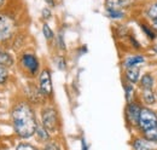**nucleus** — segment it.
I'll use <instances>...</instances> for the list:
<instances>
[{
    "mask_svg": "<svg viewBox=\"0 0 157 150\" xmlns=\"http://www.w3.org/2000/svg\"><path fill=\"white\" fill-rule=\"evenodd\" d=\"M56 64L59 70H65L67 69V61L63 56H58L56 58Z\"/></svg>",
    "mask_w": 157,
    "mask_h": 150,
    "instance_id": "obj_26",
    "label": "nucleus"
},
{
    "mask_svg": "<svg viewBox=\"0 0 157 150\" xmlns=\"http://www.w3.org/2000/svg\"><path fill=\"white\" fill-rule=\"evenodd\" d=\"M140 76H141V67H133L124 69V81L132 85H137Z\"/></svg>",
    "mask_w": 157,
    "mask_h": 150,
    "instance_id": "obj_13",
    "label": "nucleus"
},
{
    "mask_svg": "<svg viewBox=\"0 0 157 150\" xmlns=\"http://www.w3.org/2000/svg\"><path fill=\"white\" fill-rule=\"evenodd\" d=\"M41 150H64V148H63V144L57 139H51L50 142L44 144Z\"/></svg>",
    "mask_w": 157,
    "mask_h": 150,
    "instance_id": "obj_21",
    "label": "nucleus"
},
{
    "mask_svg": "<svg viewBox=\"0 0 157 150\" xmlns=\"http://www.w3.org/2000/svg\"><path fill=\"white\" fill-rule=\"evenodd\" d=\"M41 16H42V19L48 21V19L52 17V12H51V10H50L48 7H45V9H42V11H41Z\"/></svg>",
    "mask_w": 157,
    "mask_h": 150,
    "instance_id": "obj_28",
    "label": "nucleus"
},
{
    "mask_svg": "<svg viewBox=\"0 0 157 150\" xmlns=\"http://www.w3.org/2000/svg\"><path fill=\"white\" fill-rule=\"evenodd\" d=\"M123 90H124V98H126L127 103H131V102L139 99V94L137 93L134 85H132L127 81H123Z\"/></svg>",
    "mask_w": 157,
    "mask_h": 150,
    "instance_id": "obj_15",
    "label": "nucleus"
},
{
    "mask_svg": "<svg viewBox=\"0 0 157 150\" xmlns=\"http://www.w3.org/2000/svg\"><path fill=\"white\" fill-rule=\"evenodd\" d=\"M45 1H46L47 5H50V6H52V7L56 6V1H55V0H45Z\"/></svg>",
    "mask_w": 157,
    "mask_h": 150,
    "instance_id": "obj_30",
    "label": "nucleus"
},
{
    "mask_svg": "<svg viewBox=\"0 0 157 150\" xmlns=\"http://www.w3.org/2000/svg\"><path fill=\"white\" fill-rule=\"evenodd\" d=\"M4 4H5V0H0V9L4 6Z\"/></svg>",
    "mask_w": 157,
    "mask_h": 150,
    "instance_id": "obj_32",
    "label": "nucleus"
},
{
    "mask_svg": "<svg viewBox=\"0 0 157 150\" xmlns=\"http://www.w3.org/2000/svg\"><path fill=\"white\" fill-rule=\"evenodd\" d=\"M35 138H36V140L41 143V144H46L47 142H50L51 139H52V136L50 134V132L47 131L41 124L39 122V125H38V127H36V131H35Z\"/></svg>",
    "mask_w": 157,
    "mask_h": 150,
    "instance_id": "obj_16",
    "label": "nucleus"
},
{
    "mask_svg": "<svg viewBox=\"0 0 157 150\" xmlns=\"http://www.w3.org/2000/svg\"><path fill=\"white\" fill-rule=\"evenodd\" d=\"M150 51H151L155 56H157V39L152 42V45L150 46Z\"/></svg>",
    "mask_w": 157,
    "mask_h": 150,
    "instance_id": "obj_29",
    "label": "nucleus"
},
{
    "mask_svg": "<svg viewBox=\"0 0 157 150\" xmlns=\"http://www.w3.org/2000/svg\"><path fill=\"white\" fill-rule=\"evenodd\" d=\"M141 107H143V104L140 103L139 99L126 104V108H124V119H126L127 126L129 128H132V130H137L138 120H139V115H140Z\"/></svg>",
    "mask_w": 157,
    "mask_h": 150,
    "instance_id": "obj_5",
    "label": "nucleus"
},
{
    "mask_svg": "<svg viewBox=\"0 0 157 150\" xmlns=\"http://www.w3.org/2000/svg\"><path fill=\"white\" fill-rule=\"evenodd\" d=\"M106 16L111 19H123L126 18V12L123 10H116V9H105Z\"/></svg>",
    "mask_w": 157,
    "mask_h": 150,
    "instance_id": "obj_19",
    "label": "nucleus"
},
{
    "mask_svg": "<svg viewBox=\"0 0 157 150\" xmlns=\"http://www.w3.org/2000/svg\"><path fill=\"white\" fill-rule=\"evenodd\" d=\"M134 0H105V9H116V10H123L129 7Z\"/></svg>",
    "mask_w": 157,
    "mask_h": 150,
    "instance_id": "obj_14",
    "label": "nucleus"
},
{
    "mask_svg": "<svg viewBox=\"0 0 157 150\" xmlns=\"http://www.w3.org/2000/svg\"><path fill=\"white\" fill-rule=\"evenodd\" d=\"M40 124L50 132V134H57L60 130V117L58 110L52 104H44L40 109Z\"/></svg>",
    "mask_w": 157,
    "mask_h": 150,
    "instance_id": "obj_2",
    "label": "nucleus"
},
{
    "mask_svg": "<svg viewBox=\"0 0 157 150\" xmlns=\"http://www.w3.org/2000/svg\"><path fill=\"white\" fill-rule=\"evenodd\" d=\"M11 121L13 131L21 139L32 138L39 125L35 109L28 101H21L11 109Z\"/></svg>",
    "mask_w": 157,
    "mask_h": 150,
    "instance_id": "obj_1",
    "label": "nucleus"
},
{
    "mask_svg": "<svg viewBox=\"0 0 157 150\" xmlns=\"http://www.w3.org/2000/svg\"><path fill=\"white\" fill-rule=\"evenodd\" d=\"M20 64L29 76L35 77L36 75H39L40 61L35 53H33V52H24V53H22V56L20 58Z\"/></svg>",
    "mask_w": 157,
    "mask_h": 150,
    "instance_id": "obj_4",
    "label": "nucleus"
},
{
    "mask_svg": "<svg viewBox=\"0 0 157 150\" xmlns=\"http://www.w3.org/2000/svg\"><path fill=\"white\" fill-rule=\"evenodd\" d=\"M16 150H40L36 145L32 144V143H27V142H22L20 143L17 147H16Z\"/></svg>",
    "mask_w": 157,
    "mask_h": 150,
    "instance_id": "obj_25",
    "label": "nucleus"
},
{
    "mask_svg": "<svg viewBox=\"0 0 157 150\" xmlns=\"http://www.w3.org/2000/svg\"><path fill=\"white\" fill-rule=\"evenodd\" d=\"M151 23V26H152V28L155 29V32L157 33V22H150Z\"/></svg>",
    "mask_w": 157,
    "mask_h": 150,
    "instance_id": "obj_31",
    "label": "nucleus"
},
{
    "mask_svg": "<svg viewBox=\"0 0 157 150\" xmlns=\"http://www.w3.org/2000/svg\"><path fill=\"white\" fill-rule=\"evenodd\" d=\"M155 125H157V112L154 110L152 108H150V107L143 105L141 110H140L138 126L136 131L138 132V134H143L144 132L152 128Z\"/></svg>",
    "mask_w": 157,
    "mask_h": 150,
    "instance_id": "obj_3",
    "label": "nucleus"
},
{
    "mask_svg": "<svg viewBox=\"0 0 157 150\" xmlns=\"http://www.w3.org/2000/svg\"><path fill=\"white\" fill-rule=\"evenodd\" d=\"M39 86L40 91L42 96L47 99L53 97V85H52V77H51V72L48 68H44L39 73Z\"/></svg>",
    "mask_w": 157,
    "mask_h": 150,
    "instance_id": "obj_6",
    "label": "nucleus"
},
{
    "mask_svg": "<svg viewBox=\"0 0 157 150\" xmlns=\"http://www.w3.org/2000/svg\"><path fill=\"white\" fill-rule=\"evenodd\" d=\"M15 19L6 14H0V41H7L15 34Z\"/></svg>",
    "mask_w": 157,
    "mask_h": 150,
    "instance_id": "obj_7",
    "label": "nucleus"
},
{
    "mask_svg": "<svg viewBox=\"0 0 157 150\" xmlns=\"http://www.w3.org/2000/svg\"><path fill=\"white\" fill-rule=\"evenodd\" d=\"M42 34H44V37L45 39L47 40V41H52L53 39H55V32L51 29V27L47 24V23H44L42 24Z\"/></svg>",
    "mask_w": 157,
    "mask_h": 150,
    "instance_id": "obj_22",
    "label": "nucleus"
},
{
    "mask_svg": "<svg viewBox=\"0 0 157 150\" xmlns=\"http://www.w3.org/2000/svg\"><path fill=\"white\" fill-rule=\"evenodd\" d=\"M25 97H27V101L33 107L34 105H44L45 101H46V98L42 96L41 91H40L39 86L33 82L28 84V86L25 89Z\"/></svg>",
    "mask_w": 157,
    "mask_h": 150,
    "instance_id": "obj_8",
    "label": "nucleus"
},
{
    "mask_svg": "<svg viewBox=\"0 0 157 150\" xmlns=\"http://www.w3.org/2000/svg\"><path fill=\"white\" fill-rule=\"evenodd\" d=\"M9 80V68L0 65V85H5Z\"/></svg>",
    "mask_w": 157,
    "mask_h": 150,
    "instance_id": "obj_24",
    "label": "nucleus"
},
{
    "mask_svg": "<svg viewBox=\"0 0 157 150\" xmlns=\"http://www.w3.org/2000/svg\"><path fill=\"white\" fill-rule=\"evenodd\" d=\"M57 45H58L59 50H62V51H64L67 47H65V42H64V38H63V34L62 33H59L58 35H57Z\"/></svg>",
    "mask_w": 157,
    "mask_h": 150,
    "instance_id": "obj_27",
    "label": "nucleus"
},
{
    "mask_svg": "<svg viewBox=\"0 0 157 150\" xmlns=\"http://www.w3.org/2000/svg\"><path fill=\"white\" fill-rule=\"evenodd\" d=\"M139 101L143 105L152 108L157 104V92L155 89L152 90H140Z\"/></svg>",
    "mask_w": 157,
    "mask_h": 150,
    "instance_id": "obj_11",
    "label": "nucleus"
},
{
    "mask_svg": "<svg viewBox=\"0 0 157 150\" xmlns=\"http://www.w3.org/2000/svg\"><path fill=\"white\" fill-rule=\"evenodd\" d=\"M139 90H152L156 85V77L152 73H144L140 76L139 82L137 84Z\"/></svg>",
    "mask_w": 157,
    "mask_h": 150,
    "instance_id": "obj_12",
    "label": "nucleus"
},
{
    "mask_svg": "<svg viewBox=\"0 0 157 150\" xmlns=\"http://www.w3.org/2000/svg\"><path fill=\"white\" fill-rule=\"evenodd\" d=\"M141 136L145 137L146 139L154 142V143H157V125H155V126H154L152 128H150L149 131L144 132Z\"/></svg>",
    "mask_w": 157,
    "mask_h": 150,
    "instance_id": "obj_23",
    "label": "nucleus"
},
{
    "mask_svg": "<svg viewBox=\"0 0 157 150\" xmlns=\"http://www.w3.org/2000/svg\"><path fill=\"white\" fill-rule=\"evenodd\" d=\"M139 24H140V28H141V30L144 32V34L146 35V38H147L150 41L154 42L157 39V33L155 32V29L152 28L151 23H150V22H149V23H146V22H140Z\"/></svg>",
    "mask_w": 157,
    "mask_h": 150,
    "instance_id": "obj_17",
    "label": "nucleus"
},
{
    "mask_svg": "<svg viewBox=\"0 0 157 150\" xmlns=\"http://www.w3.org/2000/svg\"><path fill=\"white\" fill-rule=\"evenodd\" d=\"M146 62V56L141 53H134V55H128L124 57L122 61V67L123 69L127 68H133V67H141Z\"/></svg>",
    "mask_w": 157,
    "mask_h": 150,
    "instance_id": "obj_10",
    "label": "nucleus"
},
{
    "mask_svg": "<svg viewBox=\"0 0 157 150\" xmlns=\"http://www.w3.org/2000/svg\"><path fill=\"white\" fill-rule=\"evenodd\" d=\"M132 150H157V143H154L141 134H136L131 142Z\"/></svg>",
    "mask_w": 157,
    "mask_h": 150,
    "instance_id": "obj_9",
    "label": "nucleus"
},
{
    "mask_svg": "<svg viewBox=\"0 0 157 150\" xmlns=\"http://www.w3.org/2000/svg\"><path fill=\"white\" fill-rule=\"evenodd\" d=\"M146 18L150 22H157V0L146 9Z\"/></svg>",
    "mask_w": 157,
    "mask_h": 150,
    "instance_id": "obj_20",
    "label": "nucleus"
},
{
    "mask_svg": "<svg viewBox=\"0 0 157 150\" xmlns=\"http://www.w3.org/2000/svg\"><path fill=\"white\" fill-rule=\"evenodd\" d=\"M13 63H15V59H13L12 55L10 52L0 49V65L10 68V67L13 65Z\"/></svg>",
    "mask_w": 157,
    "mask_h": 150,
    "instance_id": "obj_18",
    "label": "nucleus"
}]
</instances>
